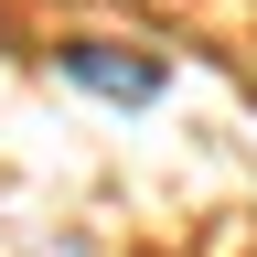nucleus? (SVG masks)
I'll return each instance as SVG.
<instances>
[{
    "instance_id": "1",
    "label": "nucleus",
    "mask_w": 257,
    "mask_h": 257,
    "mask_svg": "<svg viewBox=\"0 0 257 257\" xmlns=\"http://www.w3.org/2000/svg\"><path fill=\"white\" fill-rule=\"evenodd\" d=\"M54 75H64V86H86V96H107V107H150L172 64L140 54V43H64V54H54Z\"/></svg>"
}]
</instances>
